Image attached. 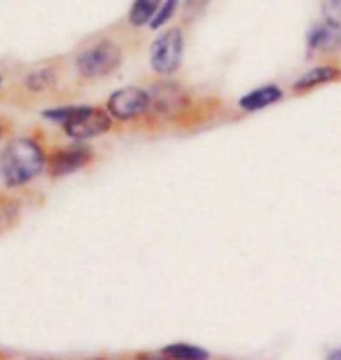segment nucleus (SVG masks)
I'll return each instance as SVG.
<instances>
[{
  "label": "nucleus",
  "mask_w": 341,
  "mask_h": 360,
  "mask_svg": "<svg viewBox=\"0 0 341 360\" xmlns=\"http://www.w3.org/2000/svg\"><path fill=\"white\" fill-rule=\"evenodd\" d=\"M162 3H164V0H134L131 12H129V24L136 26V28L150 26L152 19L157 17Z\"/></svg>",
  "instance_id": "nucleus-12"
},
{
  "label": "nucleus",
  "mask_w": 341,
  "mask_h": 360,
  "mask_svg": "<svg viewBox=\"0 0 341 360\" xmlns=\"http://www.w3.org/2000/svg\"><path fill=\"white\" fill-rule=\"evenodd\" d=\"M339 77V70L335 66H318V68H311L309 73H304L300 80L292 84L295 91H309V89H316L321 84H328L332 80Z\"/></svg>",
  "instance_id": "nucleus-10"
},
{
  "label": "nucleus",
  "mask_w": 341,
  "mask_h": 360,
  "mask_svg": "<svg viewBox=\"0 0 341 360\" xmlns=\"http://www.w3.org/2000/svg\"><path fill=\"white\" fill-rule=\"evenodd\" d=\"M178 5H180V0H164L162 7H159V12H157V17L152 19L150 28H162L166 21H171L173 14H176V10H178Z\"/></svg>",
  "instance_id": "nucleus-14"
},
{
  "label": "nucleus",
  "mask_w": 341,
  "mask_h": 360,
  "mask_svg": "<svg viewBox=\"0 0 341 360\" xmlns=\"http://www.w3.org/2000/svg\"><path fill=\"white\" fill-rule=\"evenodd\" d=\"M47 169V155L31 136L12 139L0 150V178L7 187H26Z\"/></svg>",
  "instance_id": "nucleus-1"
},
{
  "label": "nucleus",
  "mask_w": 341,
  "mask_h": 360,
  "mask_svg": "<svg viewBox=\"0 0 341 360\" xmlns=\"http://www.w3.org/2000/svg\"><path fill=\"white\" fill-rule=\"evenodd\" d=\"M206 5H208V0H185V14H187V19L199 17V14L206 10Z\"/></svg>",
  "instance_id": "nucleus-15"
},
{
  "label": "nucleus",
  "mask_w": 341,
  "mask_h": 360,
  "mask_svg": "<svg viewBox=\"0 0 341 360\" xmlns=\"http://www.w3.org/2000/svg\"><path fill=\"white\" fill-rule=\"evenodd\" d=\"M122 56V47L115 40H98L77 54L75 70L84 80H101L120 68Z\"/></svg>",
  "instance_id": "nucleus-3"
},
{
  "label": "nucleus",
  "mask_w": 341,
  "mask_h": 360,
  "mask_svg": "<svg viewBox=\"0 0 341 360\" xmlns=\"http://www.w3.org/2000/svg\"><path fill=\"white\" fill-rule=\"evenodd\" d=\"M311 52H335L341 49V24L337 19H325L309 31Z\"/></svg>",
  "instance_id": "nucleus-8"
},
{
  "label": "nucleus",
  "mask_w": 341,
  "mask_h": 360,
  "mask_svg": "<svg viewBox=\"0 0 341 360\" xmlns=\"http://www.w3.org/2000/svg\"><path fill=\"white\" fill-rule=\"evenodd\" d=\"M150 94V115L162 122L183 120L192 108V98L176 82H157L148 89Z\"/></svg>",
  "instance_id": "nucleus-4"
},
{
  "label": "nucleus",
  "mask_w": 341,
  "mask_h": 360,
  "mask_svg": "<svg viewBox=\"0 0 341 360\" xmlns=\"http://www.w3.org/2000/svg\"><path fill=\"white\" fill-rule=\"evenodd\" d=\"M0 141H3V124H0Z\"/></svg>",
  "instance_id": "nucleus-20"
},
{
  "label": "nucleus",
  "mask_w": 341,
  "mask_h": 360,
  "mask_svg": "<svg viewBox=\"0 0 341 360\" xmlns=\"http://www.w3.org/2000/svg\"><path fill=\"white\" fill-rule=\"evenodd\" d=\"M162 354L169 360H210V354L206 349L197 347V344L187 342H176L162 349Z\"/></svg>",
  "instance_id": "nucleus-13"
},
{
  "label": "nucleus",
  "mask_w": 341,
  "mask_h": 360,
  "mask_svg": "<svg viewBox=\"0 0 341 360\" xmlns=\"http://www.w3.org/2000/svg\"><path fill=\"white\" fill-rule=\"evenodd\" d=\"M42 117L54 122V124H59L63 129V134L77 143L103 136L110 131L115 124L110 112H108L105 108H96V105L47 108V110H42Z\"/></svg>",
  "instance_id": "nucleus-2"
},
{
  "label": "nucleus",
  "mask_w": 341,
  "mask_h": 360,
  "mask_svg": "<svg viewBox=\"0 0 341 360\" xmlns=\"http://www.w3.org/2000/svg\"><path fill=\"white\" fill-rule=\"evenodd\" d=\"M328 7L335 14H341V0H328Z\"/></svg>",
  "instance_id": "nucleus-17"
},
{
  "label": "nucleus",
  "mask_w": 341,
  "mask_h": 360,
  "mask_svg": "<svg viewBox=\"0 0 341 360\" xmlns=\"http://www.w3.org/2000/svg\"><path fill=\"white\" fill-rule=\"evenodd\" d=\"M56 80H59V73H56L54 66H40L24 77V87L31 94H40V91L52 89Z\"/></svg>",
  "instance_id": "nucleus-11"
},
{
  "label": "nucleus",
  "mask_w": 341,
  "mask_h": 360,
  "mask_svg": "<svg viewBox=\"0 0 341 360\" xmlns=\"http://www.w3.org/2000/svg\"><path fill=\"white\" fill-rule=\"evenodd\" d=\"M3 84H5V80H3V75H0V89H3Z\"/></svg>",
  "instance_id": "nucleus-18"
},
{
  "label": "nucleus",
  "mask_w": 341,
  "mask_h": 360,
  "mask_svg": "<svg viewBox=\"0 0 341 360\" xmlns=\"http://www.w3.org/2000/svg\"><path fill=\"white\" fill-rule=\"evenodd\" d=\"M0 229H3V213H0Z\"/></svg>",
  "instance_id": "nucleus-19"
},
{
  "label": "nucleus",
  "mask_w": 341,
  "mask_h": 360,
  "mask_svg": "<svg viewBox=\"0 0 341 360\" xmlns=\"http://www.w3.org/2000/svg\"><path fill=\"white\" fill-rule=\"evenodd\" d=\"M134 360H169L164 354H141V356H136Z\"/></svg>",
  "instance_id": "nucleus-16"
},
{
  "label": "nucleus",
  "mask_w": 341,
  "mask_h": 360,
  "mask_svg": "<svg viewBox=\"0 0 341 360\" xmlns=\"http://www.w3.org/2000/svg\"><path fill=\"white\" fill-rule=\"evenodd\" d=\"M86 360H108V358H86Z\"/></svg>",
  "instance_id": "nucleus-21"
},
{
  "label": "nucleus",
  "mask_w": 341,
  "mask_h": 360,
  "mask_svg": "<svg viewBox=\"0 0 341 360\" xmlns=\"http://www.w3.org/2000/svg\"><path fill=\"white\" fill-rule=\"evenodd\" d=\"M281 98H283L281 87H276V84H264V87L252 89L245 94V96L238 98V108H241L243 112H257L274 103H278Z\"/></svg>",
  "instance_id": "nucleus-9"
},
{
  "label": "nucleus",
  "mask_w": 341,
  "mask_h": 360,
  "mask_svg": "<svg viewBox=\"0 0 341 360\" xmlns=\"http://www.w3.org/2000/svg\"><path fill=\"white\" fill-rule=\"evenodd\" d=\"M115 122H136L150 115V94L141 87H122L110 94L105 103Z\"/></svg>",
  "instance_id": "nucleus-6"
},
{
  "label": "nucleus",
  "mask_w": 341,
  "mask_h": 360,
  "mask_svg": "<svg viewBox=\"0 0 341 360\" xmlns=\"http://www.w3.org/2000/svg\"><path fill=\"white\" fill-rule=\"evenodd\" d=\"M185 52V35L183 28L173 26L166 28L164 33H159L150 45V66L155 73L169 77L180 68Z\"/></svg>",
  "instance_id": "nucleus-5"
},
{
  "label": "nucleus",
  "mask_w": 341,
  "mask_h": 360,
  "mask_svg": "<svg viewBox=\"0 0 341 360\" xmlns=\"http://www.w3.org/2000/svg\"><path fill=\"white\" fill-rule=\"evenodd\" d=\"M94 162V150L84 143H75V146L59 148L47 157V171L52 178H63L70 174H77L79 169L89 167Z\"/></svg>",
  "instance_id": "nucleus-7"
}]
</instances>
